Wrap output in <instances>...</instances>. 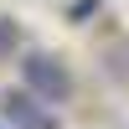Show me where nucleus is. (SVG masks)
<instances>
[{
	"label": "nucleus",
	"instance_id": "obj_3",
	"mask_svg": "<svg viewBox=\"0 0 129 129\" xmlns=\"http://www.w3.org/2000/svg\"><path fill=\"white\" fill-rule=\"evenodd\" d=\"M5 52H16V26H10V16H0V57Z\"/></svg>",
	"mask_w": 129,
	"mask_h": 129
},
{
	"label": "nucleus",
	"instance_id": "obj_2",
	"mask_svg": "<svg viewBox=\"0 0 129 129\" xmlns=\"http://www.w3.org/2000/svg\"><path fill=\"white\" fill-rule=\"evenodd\" d=\"M0 119H5L10 129H62L57 109L41 103L31 88H5L0 93Z\"/></svg>",
	"mask_w": 129,
	"mask_h": 129
},
{
	"label": "nucleus",
	"instance_id": "obj_4",
	"mask_svg": "<svg viewBox=\"0 0 129 129\" xmlns=\"http://www.w3.org/2000/svg\"><path fill=\"white\" fill-rule=\"evenodd\" d=\"M0 129H10V124H5V119H0Z\"/></svg>",
	"mask_w": 129,
	"mask_h": 129
},
{
	"label": "nucleus",
	"instance_id": "obj_1",
	"mask_svg": "<svg viewBox=\"0 0 129 129\" xmlns=\"http://www.w3.org/2000/svg\"><path fill=\"white\" fill-rule=\"evenodd\" d=\"M21 88H31L41 103H67L72 98V72H67V62L62 57H52V52H21Z\"/></svg>",
	"mask_w": 129,
	"mask_h": 129
}]
</instances>
